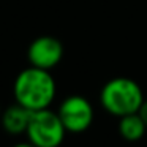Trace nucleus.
Here are the masks:
<instances>
[{
	"mask_svg": "<svg viewBox=\"0 0 147 147\" xmlns=\"http://www.w3.org/2000/svg\"><path fill=\"white\" fill-rule=\"evenodd\" d=\"M57 86L49 70L30 65L16 76L13 84L14 101L30 111L46 109L52 105Z\"/></svg>",
	"mask_w": 147,
	"mask_h": 147,
	"instance_id": "obj_1",
	"label": "nucleus"
},
{
	"mask_svg": "<svg viewBox=\"0 0 147 147\" xmlns=\"http://www.w3.org/2000/svg\"><path fill=\"white\" fill-rule=\"evenodd\" d=\"M144 100L146 98L139 84L123 76L109 79L100 92L101 108L115 117L138 112Z\"/></svg>",
	"mask_w": 147,
	"mask_h": 147,
	"instance_id": "obj_2",
	"label": "nucleus"
},
{
	"mask_svg": "<svg viewBox=\"0 0 147 147\" xmlns=\"http://www.w3.org/2000/svg\"><path fill=\"white\" fill-rule=\"evenodd\" d=\"M65 130L57 112L49 108L33 111L27 127L26 136L35 147H59L65 139Z\"/></svg>",
	"mask_w": 147,
	"mask_h": 147,
	"instance_id": "obj_3",
	"label": "nucleus"
},
{
	"mask_svg": "<svg viewBox=\"0 0 147 147\" xmlns=\"http://www.w3.org/2000/svg\"><path fill=\"white\" fill-rule=\"evenodd\" d=\"M67 133L79 134L93 123V106L81 95H70L60 103L57 111Z\"/></svg>",
	"mask_w": 147,
	"mask_h": 147,
	"instance_id": "obj_4",
	"label": "nucleus"
},
{
	"mask_svg": "<svg viewBox=\"0 0 147 147\" xmlns=\"http://www.w3.org/2000/svg\"><path fill=\"white\" fill-rule=\"evenodd\" d=\"M27 59H29V63L32 67L51 71L63 59V45L55 36L51 35L38 36L29 45Z\"/></svg>",
	"mask_w": 147,
	"mask_h": 147,
	"instance_id": "obj_5",
	"label": "nucleus"
},
{
	"mask_svg": "<svg viewBox=\"0 0 147 147\" xmlns=\"http://www.w3.org/2000/svg\"><path fill=\"white\" fill-rule=\"evenodd\" d=\"M32 112L33 111L24 108L19 103H14V105H11L10 108H7L0 114L2 127H3V130L8 134H14V136L26 134L30 117H32Z\"/></svg>",
	"mask_w": 147,
	"mask_h": 147,
	"instance_id": "obj_6",
	"label": "nucleus"
},
{
	"mask_svg": "<svg viewBox=\"0 0 147 147\" xmlns=\"http://www.w3.org/2000/svg\"><path fill=\"white\" fill-rule=\"evenodd\" d=\"M146 131L147 125L139 115V112L119 117V134L128 142H136V141L142 139Z\"/></svg>",
	"mask_w": 147,
	"mask_h": 147,
	"instance_id": "obj_7",
	"label": "nucleus"
},
{
	"mask_svg": "<svg viewBox=\"0 0 147 147\" xmlns=\"http://www.w3.org/2000/svg\"><path fill=\"white\" fill-rule=\"evenodd\" d=\"M139 115L142 117V120L146 122V125H147V100H144L142 101V105H141V108H139Z\"/></svg>",
	"mask_w": 147,
	"mask_h": 147,
	"instance_id": "obj_8",
	"label": "nucleus"
},
{
	"mask_svg": "<svg viewBox=\"0 0 147 147\" xmlns=\"http://www.w3.org/2000/svg\"><path fill=\"white\" fill-rule=\"evenodd\" d=\"M13 147H35L33 144H30L29 141L27 142H21V144H16V146H13Z\"/></svg>",
	"mask_w": 147,
	"mask_h": 147,
	"instance_id": "obj_9",
	"label": "nucleus"
},
{
	"mask_svg": "<svg viewBox=\"0 0 147 147\" xmlns=\"http://www.w3.org/2000/svg\"><path fill=\"white\" fill-rule=\"evenodd\" d=\"M0 114H2V109H0Z\"/></svg>",
	"mask_w": 147,
	"mask_h": 147,
	"instance_id": "obj_10",
	"label": "nucleus"
}]
</instances>
